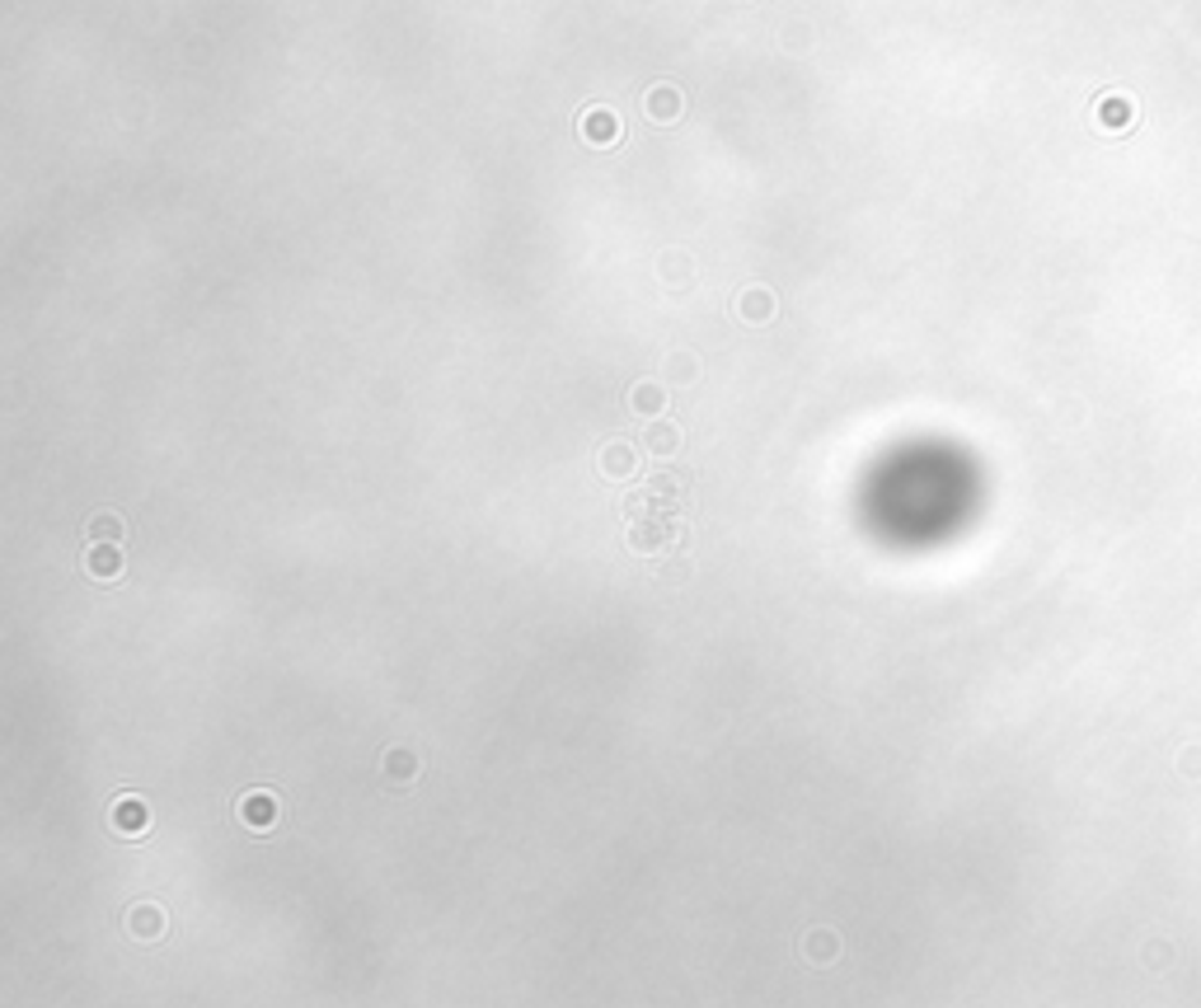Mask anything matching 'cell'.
Listing matches in <instances>:
<instances>
[{"label":"cell","mask_w":1201,"mask_h":1008,"mask_svg":"<svg viewBox=\"0 0 1201 1008\" xmlns=\"http://www.w3.org/2000/svg\"><path fill=\"white\" fill-rule=\"evenodd\" d=\"M676 539H681V525H676V516L671 511H648V516H639L634 521V531H629V545L634 549H667V545H676Z\"/></svg>","instance_id":"6da1fadb"},{"label":"cell","mask_w":1201,"mask_h":1008,"mask_svg":"<svg viewBox=\"0 0 1201 1008\" xmlns=\"http://www.w3.org/2000/svg\"><path fill=\"white\" fill-rule=\"evenodd\" d=\"M643 113H648V122L671 127L686 113V94L676 90V84H653V90L643 94Z\"/></svg>","instance_id":"7a4b0ae2"},{"label":"cell","mask_w":1201,"mask_h":1008,"mask_svg":"<svg viewBox=\"0 0 1201 1008\" xmlns=\"http://www.w3.org/2000/svg\"><path fill=\"white\" fill-rule=\"evenodd\" d=\"M239 821H245L249 830H273L277 826V793H267V788H253V793H245V798H239Z\"/></svg>","instance_id":"3957f363"},{"label":"cell","mask_w":1201,"mask_h":1008,"mask_svg":"<svg viewBox=\"0 0 1201 1008\" xmlns=\"http://www.w3.org/2000/svg\"><path fill=\"white\" fill-rule=\"evenodd\" d=\"M113 826H118L122 835H141V830H151V812H146V802L132 798V793L113 798Z\"/></svg>","instance_id":"277c9868"},{"label":"cell","mask_w":1201,"mask_h":1008,"mask_svg":"<svg viewBox=\"0 0 1201 1008\" xmlns=\"http://www.w3.org/2000/svg\"><path fill=\"white\" fill-rule=\"evenodd\" d=\"M583 136L591 141V146H615L619 141V118L611 108H591L583 118Z\"/></svg>","instance_id":"5b68a950"},{"label":"cell","mask_w":1201,"mask_h":1008,"mask_svg":"<svg viewBox=\"0 0 1201 1008\" xmlns=\"http://www.w3.org/2000/svg\"><path fill=\"white\" fill-rule=\"evenodd\" d=\"M681 493H686V474H653L648 479V498H653L657 511H676Z\"/></svg>","instance_id":"8992f818"},{"label":"cell","mask_w":1201,"mask_h":1008,"mask_svg":"<svg viewBox=\"0 0 1201 1008\" xmlns=\"http://www.w3.org/2000/svg\"><path fill=\"white\" fill-rule=\"evenodd\" d=\"M84 573L99 577V581L118 577L122 573V549L118 545H94L90 553H84Z\"/></svg>","instance_id":"52a82bcc"},{"label":"cell","mask_w":1201,"mask_h":1008,"mask_svg":"<svg viewBox=\"0 0 1201 1008\" xmlns=\"http://www.w3.org/2000/svg\"><path fill=\"white\" fill-rule=\"evenodd\" d=\"M737 315H742L746 324H766V319L774 315V296H770L766 287H752V291H742V301H737Z\"/></svg>","instance_id":"ba28073f"},{"label":"cell","mask_w":1201,"mask_h":1008,"mask_svg":"<svg viewBox=\"0 0 1201 1008\" xmlns=\"http://www.w3.org/2000/svg\"><path fill=\"white\" fill-rule=\"evenodd\" d=\"M643 446L653 450V456H676V450H681V428H676V422H653Z\"/></svg>","instance_id":"9c48e42d"},{"label":"cell","mask_w":1201,"mask_h":1008,"mask_svg":"<svg viewBox=\"0 0 1201 1008\" xmlns=\"http://www.w3.org/2000/svg\"><path fill=\"white\" fill-rule=\"evenodd\" d=\"M629 404H634V414H643V418H657V414H662V404H667V390H662L657 380H643V385H634Z\"/></svg>","instance_id":"30bf717a"},{"label":"cell","mask_w":1201,"mask_h":1008,"mask_svg":"<svg viewBox=\"0 0 1201 1008\" xmlns=\"http://www.w3.org/2000/svg\"><path fill=\"white\" fill-rule=\"evenodd\" d=\"M634 464H639V456H634L629 446H605V450H601V470L611 474V479H629Z\"/></svg>","instance_id":"8fae6325"},{"label":"cell","mask_w":1201,"mask_h":1008,"mask_svg":"<svg viewBox=\"0 0 1201 1008\" xmlns=\"http://www.w3.org/2000/svg\"><path fill=\"white\" fill-rule=\"evenodd\" d=\"M386 774L394 778V784H408V778L418 774V760L408 756V750H390V756H386Z\"/></svg>","instance_id":"7c38bea8"},{"label":"cell","mask_w":1201,"mask_h":1008,"mask_svg":"<svg viewBox=\"0 0 1201 1008\" xmlns=\"http://www.w3.org/2000/svg\"><path fill=\"white\" fill-rule=\"evenodd\" d=\"M90 539H94V545H118V539H122V521L108 516V511H104V516H94L90 521Z\"/></svg>","instance_id":"4fadbf2b"},{"label":"cell","mask_w":1201,"mask_h":1008,"mask_svg":"<svg viewBox=\"0 0 1201 1008\" xmlns=\"http://www.w3.org/2000/svg\"><path fill=\"white\" fill-rule=\"evenodd\" d=\"M132 929L141 933V939H155V933L165 929V919H160V911H155V905H141V911H132Z\"/></svg>","instance_id":"5bb4252c"},{"label":"cell","mask_w":1201,"mask_h":1008,"mask_svg":"<svg viewBox=\"0 0 1201 1008\" xmlns=\"http://www.w3.org/2000/svg\"><path fill=\"white\" fill-rule=\"evenodd\" d=\"M662 273H667V282H686L690 277V259H686V253H667V259H662Z\"/></svg>","instance_id":"9a60e30c"}]
</instances>
